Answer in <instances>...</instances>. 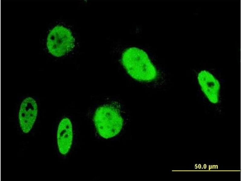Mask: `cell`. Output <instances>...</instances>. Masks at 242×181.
Returning a JSON list of instances; mask_svg holds the SVG:
<instances>
[{"label": "cell", "mask_w": 242, "mask_h": 181, "mask_svg": "<svg viewBox=\"0 0 242 181\" xmlns=\"http://www.w3.org/2000/svg\"><path fill=\"white\" fill-rule=\"evenodd\" d=\"M57 138L60 152L62 154H66L71 148L73 139L72 124L68 118L63 119L59 123Z\"/></svg>", "instance_id": "cell-6"}, {"label": "cell", "mask_w": 242, "mask_h": 181, "mask_svg": "<svg viewBox=\"0 0 242 181\" xmlns=\"http://www.w3.org/2000/svg\"><path fill=\"white\" fill-rule=\"evenodd\" d=\"M75 39L70 31L62 26L54 27L47 36V45L49 52L54 56H62L74 47Z\"/></svg>", "instance_id": "cell-3"}, {"label": "cell", "mask_w": 242, "mask_h": 181, "mask_svg": "<svg viewBox=\"0 0 242 181\" xmlns=\"http://www.w3.org/2000/svg\"><path fill=\"white\" fill-rule=\"evenodd\" d=\"M38 113V106L34 100L28 97L22 102L19 114L21 128L25 133L28 132L35 121Z\"/></svg>", "instance_id": "cell-4"}, {"label": "cell", "mask_w": 242, "mask_h": 181, "mask_svg": "<svg viewBox=\"0 0 242 181\" xmlns=\"http://www.w3.org/2000/svg\"><path fill=\"white\" fill-rule=\"evenodd\" d=\"M122 64L132 78L139 81L149 82L158 76V72L147 53L140 48L126 49L122 57Z\"/></svg>", "instance_id": "cell-1"}, {"label": "cell", "mask_w": 242, "mask_h": 181, "mask_svg": "<svg viewBox=\"0 0 242 181\" xmlns=\"http://www.w3.org/2000/svg\"><path fill=\"white\" fill-rule=\"evenodd\" d=\"M198 79L202 91L209 100L212 103H217L220 89L218 81L211 74L205 70L199 73Z\"/></svg>", "instance_id": "cell-5"}, {"label": "cell", "mask_w": 242, "mask_h": 181, "mask_svg": "<svg viewBox=\"0 0 242 181\" xmlns=\"http://www.w3.org/2000/svg\"><path fill=\"white\" fill-rule=\"evenodd\" d=\"M119 107L114 102L101 106L96 110L94 122L98 133L103 138L113 137L121 130L123 120Z\"/></svg>", "instance_id": "cell-2"}]
</instances>
